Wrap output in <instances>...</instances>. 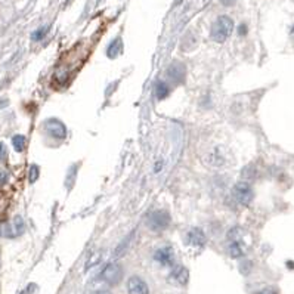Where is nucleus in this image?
Instances as JSON below:
<instances>
[{"label": "nucleus", "mask_w": 294, "mask_h": 294, "mask_svg": "<svg viewBox=\"0 0 294 294\" xmlns=\"http://www.w3.org/2000/svg\"><path fill=\"white\" fill-rule=\"evenodd\" d=\"M33 290H36V285L34 284H31V285H28V288H25L22 294H33Z\"/></svg>", "instance_id": "nucleus-22"}, {"label": "nucleus", "mask_w": 294, "mask_h": 294, "mask_svg": "<svg viewBox=\"0 0 294 294\" xmlns=\"http://www.w3.org/2000/svg\"><path fill=\"white\" fill-rule=\"evenodd\" d=\"M154 92H156V98L158 101H163V99H166L170 95V86L164 80H158L157 83H156Z\"/></svg>", "instance_id": "nucleus-13"}, {"label": "nucleus", "mask_w": 294, "mask_h": 294, "mask_svg": "<svg viewBox=\"0 0 294 294\" xmlns=\"http://www.w3.org/2000/svg\"><path fill=\"white\" fill-rule=\"evenodd\" d=\"M99 278H101L104 282L110 284V285H117L118 282L123 279V266H121L120 263H116V262L108 263V265L102 269V272L99 275Z\"/></svg>", "instance_id": "nucleus-4"}, {"label": "nucleus", "mask_w": 294, "mask_h": 294, "mask_svg": "<svg viewBox=\"0 0 294 294\" xmlns=\"http://www.w3.org/2000/svg\"><path fill=\"white\" fill-rule=\"evenodd\" d=\"M121 52H123V40L117 37L116 40H113L111 44L108 46L107 55H108V58H117L118 55H121Z\"/></svg>", "instance_id": "nucleus-14"}, {"label": "nucleus", "mask_w": 294, "mask_h": 294, "mask_svg": "<svg viewBox=\"0 0 294 294\" xmlns=\"http://www.w3.org/2000/svg\"><path fill=\"white\" fill-rule=\"evenodd\" d=\"M172 278L176 281L179 285H186L188 284V279H189V272L185 266L182 265H177L173 268V272H172Z\"/></svg>", "instance_id": "nucleus-11"}, {"label": "nucleus", "mask_w": 294, "mask_h": 294, "mask_svg": "<svg viewBox=\"0 0 294 294\" xmlns=\"http://www.w3.org/2000/svg\"><path fill=\"white\" fill-rule=\"evenodd\" d=\"M236 0H220V3L223 5V6H232V5H235Z\"/></svg>", "instance_id": "nucleus-23"}, {"label": "nucleus", "mask_w": 294, "mask_h": 294, "mask_svg": "<svg viewBox=\"0 0 294 294\" xmlns=\"http://www.w3.org/2000/svg\"><path fill=\"white\" fill-rule=\"evenodd\" d=\"M232 31H234V21L226 15H222V17L216 18L215 22L212 24L210 36L216 43H223L229 39Z\"/></svg>", "instance_id": "nucleus-1"}, {"label": "nucleus", "mask_w": 294, "mask_h": 294, "mask_svg": "<svg viewBox=\"0 0 294 294\" xmlns=\"http://www.w3.org/2000/svg\"><path fill=\"white\" fill-rule=\"evenodd\" d=\"M146 225L151 231L160 232L164 231L169 225H170V215L166 210H156L151 212L148 219H146Z\"/></svg>", "instance_id": "nucleus-3"}, {"label": "nucleus", "mask_w": 294, "mask_h": 294, "mask_svg": "<svg viewBox=\"0 0 294 294\" xmlns=\"http://www.w3.org/2000/svg\"><path fill=\"white\" fill-rule=\"evenodd\" d=\"M132 236L133 234H130V235L127 236V239H124L120 246L117 247V250H116V257H120V256L123 255L124 252H126V249H127V246H129V242H130V239H132Z\"/></svg>", "instance_id": "nucleus-18"}, {"label": "nucleus", "mask_w": 294, "mask_h": 294, "mask_svg": "<svg viewBox=\"0 0 294 294\" xmlns=\"http://www.w3.org/2000/svg\"><path fill=\"white\" fill-rule=\"evenodd\" d=\"M186 241L189 246H194V247H204L206 242H207V235L204 234L203 229L200 228H192L188 235H186Z\"/></svg>", "instance_id": "nucleus-10"}, {"label": "nucleus", "mask_w": 294, "mask_h": 294, "mask_svg": "<svg viewBox=\"0 0 294 294\" xmlns=\"http://www.w3.org/2000/svg\"><path fill=\"white\" fill-rule=\"evenodd\" d=\"M40 176V169L39 166H36V164H33L31 167H30V175H28V180H30V183H34Z\"/></svg>", "instance_id": "nucleus-17"}, {"label": "nucleus", "mask_w": 294, "mask_h": 294, "mask_svg": "<svg viewBox=\"0 0 294 294\" xmlns=\"http://www.w3.org/2000/svg\"><path fill=\"white\" fill-rule=\"evenodd\" d=\"M8 179H9L8 172H5V170H0V185H5V183L8 182Z\"/></svg>", "instance_id": "nucleus-20"}, {"label": "nucleus", "mask_w": 294, "mask_h": 294, "mask_svg": "<svg viewBox=\"0 0 294 294\" xmlns=\"http://www.w3.org/2000/svg\"><path fill=\"white\" fill-rule=\"evenodd\" d=\"M154 260L158 262L160 265L163 266H170L173 265V260H175V253H173V249L172 247H161L158 249L157 252L154 253Z\"/></svg>", "instance_id": "nucleus-9"}, {"label": "nucleus", "mask_w": 294, "mask_h": 294, "mask_svg": "<svg viewBox=\"0 0 294 294\" xmlns=\"http://www.w3.org/2000/svg\"><path fill=\"white\" fill-rule=\"evenodd\" d=\"M44 130L46 133L54 139H65L67 137V127L62 121H59L57 118H49L44 121Z\"/></svg>", "instance_id": "nucleus-6"}, {"label": "nucleus", "mask_w": 294, "mask_h": 294, "mask_svg": "<svg viewBox=\"0 0 294 294\" xmlns=\"http://www.w3.org/2000/svg\"><path fill=\"white\" fill-rule=\"evenodd\" d=\"M2 151H3V145L0 143V154H2Z\"/></svg>", "instance_id": "nucleus-26"}, {"label": "nucleus", "mask_w": 294, "mask_h": 294, "mask_svg": "<svg viewBox=\"0 0 294 294\" xmlns=\"http://www.w3.org/2000/svg\"><path fill=\"white\" fill-rule=\"evenodd\" d=\"M246 33H247V27H246L244 24H241V25H239V34L242 36V34H246Z\"/></svg>", "instance_id": "nucleus-24"}, {"label": "nucleus", "mask_w": 294, "mask_h": 294, "mask_svg": "<svg viewBox=\"0 0 294 294\" xmlns=\"http://www.w3.org/2000/svg\"><path fill=\"white\" fill-rule=\"evenodd\" d=\"M127 291L129 294H150V288L140 276H130L127 281Z\"/></svg>", "instance_id": "nucleus-8"}, {"label": "nucleus", "mask_w": 294, "mask_h": 294, "mask_svg": "<svg viewBox=\"0 0 294 294\" xmlns=\"http://www.w3.org/2000/svg\"><path fill=\"white\" fill-rule=\"evenodd\" d=\"M25 231V223L22 220L21 216H15L9 223L3 225L0 232L2 235L6 236V238H15V236H20L22 232Z\"/></svg>", "instance_id": "nucleus-5"}, {"label": "nucleus", "mask_w": 294, "mask_h": 294, "mask_svg": "<svg viewBox=\"0 0 294 294\" xmlns=\"http://www.w3.org/2000/svg\"><path fill=\"white\" fill-rule=\"evenodd\" d=\"M259 294H278V290L274 287H266L262 291H259Z\"/></svg>", "instance_id": "nucleus-21"}, {"label": "nucleus", "mask_w": 294, "mask_h": 294, "mask_svg": "<svg viewBox=\"0 0 294 294\" xmlns=\"http://www.w3.org/2000/svg\"><path fill=\"white\" fill-rule=\"evenodd\" d=\"M291 36H293V39H294V27L291 28Z\"/></svg>", "instance_id": "nucleus-27"}, {"label": "nucleus", "mask_w": 294, "mask_h": 294, "mask_svg": "<svg viewBox=\"0 0 294 294\" xmlns=\"http://www.w3.org/2000/svg\"><path fill=\"white\" fill-rule=\"evenodd\" d=\"M232 195L238 204L247 207L252 204V201L255 198V192H253V188L250 186L249 182H238L232 189Z\"/></svg>", "instance_id": "nucleus-2"}, {"label": "nucleus", "mask_w": 294, "mask_h": 294, "mask_svg": "<svg viewBox=\"0 0 294 294\" xmlns=\"http://www.w3.org/2000/svg\"><path fill=\"white\" fill-rule=\"evenodd\" d=\"M256 167L253 164H250V166H247L246 169H242V177L246 179V180H252V179H255L256 177Z\"/></svg>", "instance_id": "nucleus-16"}, {"label": "nucleus", "mask_w": 294, "mask_h": 294, "mask_svg": "<svg viewBox=\"0 0 294 294\" xmlns=\"http://www.w3.org/2000/svg\"><path fill=\"white\" fill-rule=\"evenodd\" d=\"M185 76H186V68L182 62H177V61L172 62L166 71V77L173 84H182L185 81Z\"/></svg>", "instance_id": "nucleus-7"}, {"label": "nucleus", "mask_w": 294, "mask_h": 294, "mask_svg": "<svg viewBox=\"0 0 294 294\" xmlns=\"http://www.w3.org/2000/svg\"><path fill=\"white\" fill-rule=\"evenodd\" d=\"M12 143H14V148L18 153H21L25 148V137L22 136V135H15V136L12 137Z\"/></svg>", "instance_id": "nucleus-15"}, {"label": "nucleus", "mask_w": 294, "mask_h": 294, "mask_svg": "<svg viewBox=\"0 0 294 294\" xmlns=\"http://www.w3.org/2000/svg\"><path fill=\"white\" fill-rule=\"evenodd\" d=\"M93 294H111L110 291H107V290H98V291H95Z\"/></svg>", "instance_id": "nucleus-25"}, {"label": "nucleus", "mask_w": 294, "mask_h": 294, "mask_svg": "<svg viewBox=\"0 0 294 294\" xmlns=\"http://www.w3.org/2000/svg\"><path fill=\"white\" fill-rule=\"evenodd\" d=\"M228 253L234 259H239V257L246 255V246L242 244V239L241 241H229Z\"/></svg>", "instance_id": "nucleus-12"}, {"label": "nucleus", "mask_w": 294, "mask_h": 294, "mask_svg": "<svg viewBox=\"0 0 294 294\" xmlns=\"http://www.w3.org/2000/svg\"><path fill=\"white\" fill-rule=\"evenodd\" d=\"M47 30H49V27H41L39 30H36V31L31 34V39L34 40V41H39V40H41L44 36H46Z\"/></svg>", "instance_id": "nucleus-19"}]
</instances>
